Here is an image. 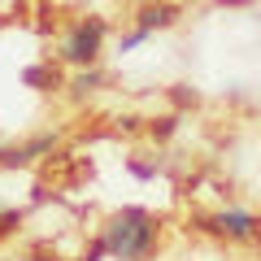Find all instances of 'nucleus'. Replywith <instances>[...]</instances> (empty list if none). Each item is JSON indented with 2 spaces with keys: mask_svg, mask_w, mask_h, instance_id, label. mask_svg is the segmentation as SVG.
<instances>
[{
  "mask_svg": "<svg viewBox=\"0 0 261 261\" xmlns=\"http://www.w3.org/2000/svg\"><path fill=\"white\" fill-rule=\"evenodd\" d=\"M105 244H109V261H148L157 252L161 226L144 205H122L105 222Z\"/></svg>",
  "mask_w": 261,
  "mask_h": 261,
  "instance_id": "nucleus-1",
  "label": "nucleus"
},
{
  "mask_svg": "<svg viewBox=\"0 0 261 261\" xmlns=\"http://www.w3.org/2000/svg\"><path fill=\"white\" fill-rule=\"evenodd\" d=\"M79 261H109V244H105V235H96V240L83 248V257H79Z\"/></svg>",
  "mask_w": 261,
  "mask_h": 261,
  "instance_id": "nucleus-8",
  "label": "nucleus"
},
{
  "mask_svg": "<svg viewBox=\"0 0 261 261\" xmlns=\"http://www.w3.org/2000/svg\"><path fill=\"white\" fill-rule=\"evenodd\" d=\"M27 261H65V257H61L57 248H35V252H31Z\"/></svg>",
  "mask_w": 261,
  "mask_h": 261,
  "instance_id": "nucleus-13",
  "label": "nucleus"
},
{
  "mask_svg": "<svg viewBox=\"0 0 261 261\" xmlns=\"http://www.w3.org/2000/svg\"><path fill=\"white\" fill-rule=\"evenodd\" d=\"M178 22V5H170V0H152V5H144L140 13H135V27L148 31V35H157V31H170Z\"/></svg>",
  "mask_w": 261,
  "mask_h": 261,
  "instance_id": "nucleus-4",
  "label": "nucleus"
},
{
  "mask_svg": "<svg viewBox=\"0 0 261 261\" xmlns=\"http://www.w3.org/2000/svg\"><path fill=\"white\" fill-rule=\"evenodd\" d=\"M170 96H174V105H178V109H187V105H196V100H200V96H196L187 83H174V92H170Z\"/></svg>",
  "mask_w": 261,
  "mask_h": 261,
  "instance_id": "nucleus-10",
  "label": "nucleus"
},
{
  "mask_svg": "<svg viewBox=\"0 0 261 261\" xmlns=\"http://www.w3.org/2000/svg\"><path fill=\"white\" fill-rule=\"evenodd\" d=\"M148 39H152L148 31H140V27H130L126 35L118 39V53H135V48H140V44H148Z\"/></svg>",
  "mask_w": 261,
  "mask_h": 261,
  "instance_id": "nucleus-7",
  "label": "nucleus"
},
{
  "mask_svg": "<svg viewBox=\"0 0 261 261\" xmlns=\"http://www.w3.org/2000/svg\"><path fill=\"white\" fill-rule=\"evenodd\" d=\"M22 83L35 87V92H57V87H61V74L44 61V65H27V70H22Z\"/></svg>",
  "mask_w": 261,
  "mask_h": 261,
  "instance_id": "nucleus-6",
  "label": "nucleus"
},
{
  "mask_svg": "<svg viewBox=\"0 0 261 261\" xmlns=\"http://www.w3.org/2000/svg\"><path fill=\"white\" fill-rule=\"evenodd\" d=\"M105 79H109V74H105L100 61H96V65H79L74 79H70L65 87H70V96H74V100H87V96H96V92L105 87Z\"/></svg>",
  "mask_w": 261,
  "mask_h": 261,
  "instance_id": "nucleus-5",
  "label": "nucleus"
},
{
  "mask_svg": "<svg viewBox=\"0 0 261 261\" xmlns=\"http://www.w3.org/2000/svg\"><path fill=\"white\" fill-rule=\"evenodd\" d=\"M148 130H152V140H170V135L178 130V118H174V113H170V118H157Z\"/></svg>",
  "mask_w": 261,
  "mask_h": 261,
  "instance_id": "nucleus-9",
  "label": "nucleus"
},
{
  "mask_svg": "<svg viewBox=\"0 0 261 261\" xmlns=\"http://www.w3.org/2000/svg\"><path fill=\"white\" fill-rule=\"evenodd\" d=\"M105 35H109V22L105 18H79V22H70L65 27V35H61V44H57V61H65V65H96L100 61V53H105Z\"/></svg>",
  "mask_w": 261,
  "mask_h": 261,
  "instance_id": "nucleus-2",
  "label": "nucleus"
},
{
  "mask_svg": "<svg viewBox=\"0 0 261 261\" xmlns=\"http://www.w3.org/2000/svg\"><path fill=\"white\" fill-rule=\"evenodd\" d=\"M126 170L135 178H157V161H126Z\"/></svg>",
  "mask_w": 261,
  "mask_h": 261,
  "instance_id": "nucleus-12",
  "label": "nucleus"
},
{
  "mask_svg": "<svg viewBox=\"0 0 261 261\" xmlns=\"http://www.w3.org/2000/svg\"><path fill=\"white\" fill-rule=\"evenodd\" d=\"M196 226L209 231V235H218V240H231V244H248V240H257V235H261V218L252 214V209H240V205L218 209V214L200 218Z\"/></svg>",
  "mask_w": 261,
  "mask_h": 261,
  "instance_id": "nucleus-3",
  "label": "nucleus"
},
{
  "mask_svg": "<svg viewBox=\"0 0 261 261\" xmlns=\"http://www.w3.org/2000/svg\"><path fill=\"white\" fill-rule=\"evenodd\" d=\"M18 222H22V209H0V240H5Z\"/></svg>",
  "mask_w": 261,
  "mask_h": 261,
  "instance_id": "nucleus-11",
  "label": "nucleus"
}]
</instances>
